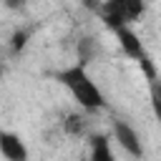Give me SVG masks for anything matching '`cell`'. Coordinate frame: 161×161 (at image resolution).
Here are the masks:
<instances>
[{"label": "cell", "instance_id": "cell-2", "mask_svg": "<svg viewBox=\"0 0 161 161\" xmlns=\"http://www.w3.org/2000/svg\"><path fill=\"white\" fill-rule=\"evenodd\" d=\"M0 156L5 161H30V151L28 143L20 133L15 131H0Z\"/></svg>", "mask_w": 161, "mask_h": 161}, {"label": "cell", "instance_id": "cell-8", "mask_svg": "<svg viewBox=\"0 0 161 161\" xmlns=\"http://www.w3.org/2000/svg\"><path fill=\"white\" fill-rule=\"evenodd\" d=\"M0 75H3V65H0Z\"/></svg>", "mask_w": 161, "mask_h": 161}, {"label": "cell", "instance_id": "cell-3", "mask_svg": "<svg viewBox=\"0 0 161 161\" xmlns=\"http://www.w3.org/2000/svg\"><path fill=\"white\" fill-rule=\"evenodd\" d=\"M113 138L121 143V148H123L128 156L138 158V156L143 153V146H141V138H138L136 128L128 126L126 121H116V123H113Z\"/></svg>", "mask_w": 161, "mask_h": 161}, {"label": "cell", "instance_id": "cell-7", "mask_svg": "<svg viewBox=\"0 0 161 161\" xmlns=\"http://www.w3.org/2000/svg\"><path fill=\"white\" fill-rule=\"evenodd\" d=\"M25 38H28V35L18 30V33L13 35V40H15V43H13V48H15V50H18V48H23V45H25Z\"/></svg>", "mask_w": 161, "mask_h": 161}, {"label": "cell", "instance_id": "cell-1", "mask_svg": "<svg viewBox=\"0 0 161 161\" xmlns=\"http://www.w3.org/2000/svg\"><path fill=\"white\" fill-rule=\"evenodd\" d=\"M55 78L60 80V86H65V91L73 96V101L83 111H98L106 106V96H103L101 86L93 80V75L86 70V65H80V63L68 65V68L58 70Z\"/></svg>", "mask_w": 161, "mask_h": 161}, {"label": "cell", "instance_id": "cell-5", "mask_svg": "<svg viewBox=\"0 0 161 161\" xmlns=\"http://www.w3.org/2000/svg\"><path fill=\"white\" fill-rule=\"evenodd\" d=\"M91 161H116V153H113L108 136L101 133V136L91 138Z\"/></svg>", "mask_w": 161, "mask_h": 161}, {"label": "cell", "instance_id": "cell-4", "mask_svg": "<svg viewBox=\"0 0 161 161\" xmlns=\"http://www.w3.org/2000/svg\"><path fill=\"white\" fill-rule=\"evenodd\" d=\"M116 35H118V43H121V48H123L126 55H131V58H136L141 63L148 60L146 58V50H143V43L136 35V30H131L128 25H123V28H116Z\"/></svg>", "mask_w": 161, "mask_h": 161}, {"label": "cell", "instance_id": "cell-6", "mask_svg": "<svg viewBox=\"0 0 161 161\" xmlns=\"http://www.w3.org/2000/svg\"><path fill=\"white\" fill-rule=\"evenodd\" d=\"M65 128H68L70 133H83V131H86V118H83L80 113H70L68 121H65Z\"/></svg>", "mask_w": 161, "mask_h": 161}]
</instances>
